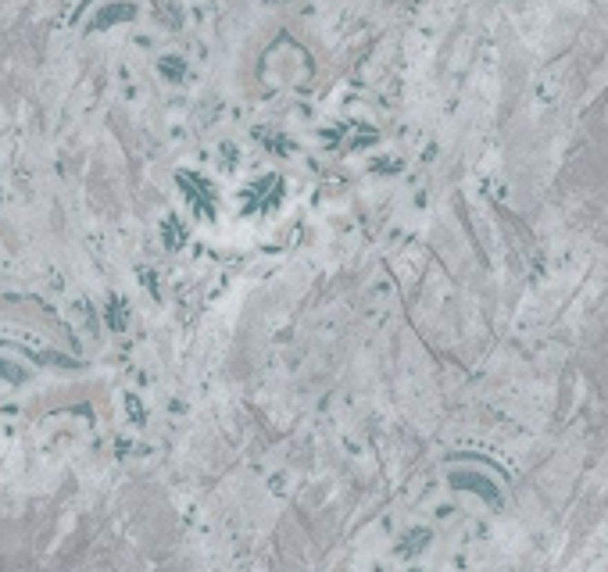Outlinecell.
Returning <instances> with one entry per match:
<instances>
[{
    "instance_id": "7a4b0ae2",
    "label": "cell",
    "mask_w": 608,
    "mask_h": 572,
    "mask_svg": "<svg viewBox=\"0 0 608 572\" xmlns=\"http://www.w3.org/2000/svg\"><path fill=\"white\" fill-rule=\"evenodd\" d=\"M125 15H129V8H108V11H100V18H97L93 26L97 29L100 26H111V22H118V18H125Z\"/></svg>"
},
{
    "instance_id": "6da1fadb",
    "label": "cell",
    "mask_w": 608,
    "mask_h": 572,
    "mask_svg": "<svg viewBox=\"0 0 608 572\" xmlns=\"http://www.w3.org/2000/svg\"><path fill=\"white\" fill-rule=\"evenodd\" d=\"M104 322H108L111 333H122L125 322H129V304H125L122 297H111L108 304H104Z\"/></svg>"
}]
</instances>
